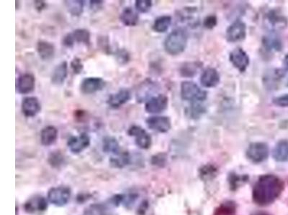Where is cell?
Here are the masks:
<instances>
[{"label": "cell", "mask_w": 288, "mask_h": 215, "mask_svg": "<svg viewBox=\"0 0 288 215\" xmlns=\"http://www.w3.org/2000/svg\"><path fill=\"white\" fill-rule=\"evenodd\" d=\"M120 20L125 26L134 27L139 23V16L132 8L126 7L121 12Z\"/></svg>", "instance_id": "cell-23"}, {"label": "cell", "mask_w": 288, "mask_h": 215, "mask_svg": "<svg viewBox=\"0 0 288 215\" xmlns=\"http://www.w3.org/2000/svg\"><path fill=\"white\" fill-rule=\"evenodd\" d=\"M21 109L22 114L25 117L33 118L36 116L41 111V105L36 97H25L22 100Z\"/></svg>", "instance_id": "cell-12"}, {"label": "cell", "mask_w": 288, "mask_h": 215, "mask_svg": "<svg viewBox=\"0 0 288 215\" xmlns=\"http://www.w3.org/2000/svg\"><path fill=\"white\" fill-rule=\"evenodd\" d=\"M235 212V208L231 203H227L226 205L220 207L219 209L216 211V215H233Z\"/></svg>", "instance_id": "cell-38"}, {"label": "cell", "mask_w": 288, "mask_h": 215, "mask_svg": "<svg viewBox=\"0 0 288 215\" xmlns=\"http://www.w3.org/2000/svg\"><path fill=\"white\" fill-rule=\"evenodd\" d=\"M147 127L158 133H166L170 130L171 121L166 116H151L145 121Z\"/></svg>", "instance_id": "cell-11"}, {"label": "cell", "mask_w": 288, "mask_h": 215, "mask_svg": "<svg viewBox=\"0 0 288 215\" xmlns=\"http://www.w3.org/2000/svg\"><path fill=\"white\" fill-rule=\"evenodd\" d=\"M171 23L170 16L164 15L158 17L153 22V30L158 33L167 31Z\"/></svg>", "instance_id": "cell-28"}, {"label": "cell", "mask_w": 288, "mask_h": 215, "mask_svg": "<svg viewBox=\"0 0 288 215\" xmlns=\"http://www.w3.org/2000/svg\"><path fill=\"white\" fill-rule=\"evenodd\" d=\"M90 145V138L87 133L79 134L78 137H72L68 140L69 150L74 154H78L88 148Z\"/></svg>", "instance_id": "cell-13"}, {"label": "cell", "mask_w": 288, "mask_h": 215, "mask_svg": "<svg viewBox=\"0 0 288 215\" xmlns=\"http://www.w3.org/2000/svg\"><path fill=\"white\" fill-rule=\"evenodd\" d=\"M262 43L265 49L268 51H281L283 48V43L281 38L275 33H271L264 37Z\"/></svg>", "instance_id": "cell-24"}, {"label": "cell", "mask_w": 288, "mask_h": 215, "mask_svg": "<svg viewBox=\"0 0 288 215\" xmlns=\"http://www.w3.org/2000/svg\"><path fill=\"white\" fill-rule=\"evenodd\" d=\"M168 103H169V100L165 95L159 94L157 96L151 97L145 103V111L148 114H160L166 109Z\"/></svg>", "instance_id": "cell-9"}, {"label": "cell", "mask_w": 288, "mask_h": 215, "mask_svg": "<svg viewBox=\"0 0 288 215\" xmlns=\"http://www.w3.org/2000/svg\"><path fill=\"white\" fill-rule=\"evenodd\" d=\"M287 86L288 87V83H287Z\"/></svg>", "instance_id": "cell-47"}, {"label": "cell", "mask_w": 288, "mask_h": 215, "mask_svg": "<svg viewBox=\"0 0 288 215\" xmlns=\"http://www.w3.org/2000/svg\"><path fill=\"white\" fill-rule=\"evenodd\" d=\"M58 138V130L53 126L43 128L40 132V142L42 145L49 146L56 142Z\"/></svg>", "instance_id": "cell-22"}, {"label": "cell", "mask_w": 288, "mask_h": 215, "mask_svg": "<svg viewBox=\"0 0 288 215\" xmlns=\"http://www.w3.org/2000/svg\"><path fill=\"white\" fill-rule=\"evenodd\" d=\"M156 88H157V86H156L154 82L151 81V80H145L138 89L137 93V101L139 102V103H142V102L146 100L147 98H149V96H151V95L156 91Z\"/></svg>", "instance_id": "cell-19"}, {"label": "cell", "mask_w": 288, "mask_h": 215, "mask_svg": "<svg viewBox=\"0 0 288 215\" xmlns=\"http://www.w3.org/2000/svg\"><path fill=\"white\" fill-rule=\"evenodd\" d=\"M205 110L201 105L197 103H192L191 107L189 108L188 114L191 119H198L201 115L205 113Z\"/></svg>", "instance_id": "cell-33"}, {"label": "cell", "mask_w": 288, "mask_h": 215, "mask_svg": "<svg viewBox=\"0 0 288 215\" xmlns=\"http://www.w3.org/2000/svg\"><path fill=\"white\" fill-rule=\"evenodd\" d=\"M71 69L76 75H78L82 72L84 69V65L82 64V60L79 58H74L70 64Z\"/></svg>", "instance_id": "cell-37"}, {"label": "cell", "mask_w": 288, "mask_h": 215, "mask_svg": "<svg viewBox=\"0 0 288 215\" xmlns=\"http://www.w3.org/2000/svg\"><path fill=\"white\" fill-rule=\"evenodd\" d=\"M165 159H166V157H165L164 154H163V153H158V154L156 155V156H153V158H152V163L155 165H161L164 164Z\"/></svg>", "instance_id": "cell-41"}, {"label": "cell", "mask_w": 288, "mask_h": 215, "mask_svg": "<svg viewBox=\"0 0 288 215\" xmlns=\"http://www.w3.org/2000/svg\"><path fill=\"white\" fill-rule=\"evenodd\" d=\"M203 25L208 29H213L217 25V18L215 15H209L204 19Z\"/></svg>", "instance_id": "cell-40"}, {"label": "cell", "mask_w": 288, "mask_h": 215, "mask_svg": "<svg viewBox=\"0 0 288 215\" xmlns=\"http://www.w3.org/2000/svg\"><path fill=\"white\" fill-rule=\"evenodd\" d=\"M230 62L240 72L247 70L249 65V58L247 53L242 48H236L229 56Z\"/></svg>", "instance_id": "cell-10"}, {"label": "cell", "mask_w": 288, "mask_h": 215, "mask_svg": "<svg viewBox=\"0 0 288 215\" xmlns=\"http://www.w3.org/2000/svg\"><path fill=\"white\" fill-rule=\"evenodd\" d=\"M255 215H269L266 214V213H258V214H256Z\"/></svg>", "instance_id": "cell-46"}, {"label": "cell", "mask_w": 288, "mask_h": 215, "mask_svg": "<svg viewBox=\"0 0 288 215\" xmlns=\"http://www.w3.org/2000/svg\"><path fill=\"white\" fill-rule=\"evenodd\" d=\"M48 161H49L51 166L57 167V166L62 164L63 161H64V156H62V154L60 152L54 151L50 154L49 157H48Z\"/></svg>", "instance_id": "cell-35"}, {"label": "cell", "mask_w": 288, "mask_h": 215, "mask_svg": "<svg viewBox=\"0 0 288 215\" xmlns=\"http://www.w3.org/2000/svg\"><path fill=\"white\" fill-rule=\"evenodd\" d=\"M34 5H35V9L38 11V12H41L43 9H46L47 6V4L45 1H34Z\"/></svg>", "instance_id": "cell-43"}, {"label": "cell", "mask_w": 288, "mask_h": 215, "mask_svg": "<svg viewBox=\"0 0 288 215\" xmlns=\"http://www.w3.org/2000/svg\"><path fill=\"white\" fill-rule=\"evenodd\" d=\"M273 157L277 161L283 162L288 159V141L281 140L275 145Z\"/></svg>", "instance_id": "cell-25"}, {"label": "cell", "mask_w": 288, "mask_h": 215, "mask_svg": "<svg viewBox=\"0 0 288 215\" xmlns=\"http://www.w3.org/2000/svg\"><path fill=\"white\" fill-rule=\"evenodd\" d=\"M103 149L105 153H111L114 156H117L121 152L117 140L112 137H105L103 142Z\"/></svg>", "instance_id": "cell-26"}, {"label": "cell", "mask_w": 288, "mask_h": 215, "mask_svg": "<svg viewBox=\"0 0 288 215\" xmlns=\"http://www.w3.org/2000/svg\"><path fill=\"white\" fill-rule=\"evenodd\" d=\"M71 197V190L64 186L53 187L48 192V200L56 207L65 206Z\"/></svg>", "instance_id": "cell-4"}, {"label": "cell", "mask_w": 288, "mask_h": 215, "mask_svg": "<svg viewBox=\"0 0 288 215\" xmlns=\"http://www.w3.org/2000/svg\"><path fill=\"white\" fill-rule=\"evenodd\" d=\"M72 36L74 43H84L89 45L90 43V32L87 29H77L72 32Z\"/></svg>", "instance_id": "cell-29"}, {"label": "cell", "mask_w": 288, "mask_h": 215, "mask_svg": "<svg viewBox=\"0 0 288 215\" xmlns=\"http://www.w3.org/2000/svg\"><path fill=\"white\" fill-rule=\"evenodd\" d=\"M180 93L182 99L192 102V103L204 101L207 98L206 91L202 90L193 82H182Z\"/></svg>", "instance_id": "cell-3"}, {"label": "cell", "mask_w": 288, "mask_h": 215, "mask_svg": "<svg viewBox=\"0 0 288 215\" xmlns=\"http://www.w3.org/2000/svg\"><path fill=\"white\" fill-rule=\"evenodd\" d=\"M35 85V76L31 73H25L21 75L17 79L16 89L17 93L20 94H28L33 91Z\"/></svg>", "instance_id": "cell-15"}, {"label": "cell", "mask_w": 288, "mask_h": 215, "mask_svg": "<svg viewBox=\"0 0 288 215\" xmlns=\"http://www.w3.org/2000/svg\"><path fill=\"white\" fill-rule=\"evenodd\" d=\"M131 95L127 89H121L118 93L111 94L107 100V103L112 108H118L130 101Z\"/></svg>", "instance_id": "cell-16"}, {"label": "cell", "mask_w": 288, "mask_h": 215, "mask_svg": "<svg viewBox=\"0 0 288 215\" xmlns=\"http://www.w3.org/2000/svg\"><path fill=\"white\" fill-rule=\"evenodd\" d=\"M130 160V155L128 152L125 151L122 152V153L121 152L117 156L112 157L110 161L114 167L123 168L129 164Z\"/></svg>", "instance_id": "cell-30"}, {"label": "cell", "mask_w": 288, "mask_h": 215, "mask_svg": "<svg viewBox=\"0 0 288 215\" xmlns=\"http://www.w3.org/2000/svg\"><path fill=\"white\" fill-rule=\"evenodd\" d=\"M66 9L68 12L70 13L73 16L79 17L82 15L84 12V1L81 0H69V1H64Z\"/></svg>", "instance_id": "cell-27"}, {"label": "cell", "mask_w": 288, "mask_h": 215, "mask_svg": "<svg viewBox=\"0 0 288 215\" xmlns=\"http://www.w3.org/2000/svg\"><path fill=\"white\" fill-rule=\"evenodd\" d=\"M128 134L135 137V143L138 147L142 149H148L151 145V137L146 131L139 126H132L129 128Z\"/></svg>", "instance_id": "cell-5"}, {"label": "cell", "mask_w": 288, "mask_h": 215, "mask_svg": "<svg viewBox=\"0 0 288 215\" xmlns=\"http://www.w3.org/2000/svg\"><path fill=\"white\" fill-rule=\"evenodd\" d=\"M247 36V26L241 19H237L228 27L226 39L231 43L242 41Z\"/></svg>", "instance_id": "cell-7"}, {"label": "cell", "mask_w": 288, "mask_h": 215, "mask_svg": "<svg viewBox=\"0 0 288 215\" xmlns=\"http://www.w3.org/2000/svg\"><path fill=\"white\" fill-rule=\"evenodd\" d=\"M48 208V202L45 197L35 196L32 197L25 205V210L27 213H35L43 212Z\"/></svg>", "instance_id": "cell-18"}, {"label": "cell", "mask_w": 288, "mask_h": 215, "mask_svg": "<svg viewBox=\"0 0 288 215\" xmlns=\"http://www.w3.org/2000/svg\"><path fill=\"white\" fill-rule=\"evenodd\" d=\"M106 83L101 77H86L81 82L80 90L83 94L90 95L97 92L101 91L105 88Z\"/></svg>", "instance_id": "cell-8"}, {"label": "cell", "mask_w": 288, "mask_h": 215, "mask_svg": "<svg viewBox=\"0 0 288 215\" xmlns=\"http://www.w3.org/2000/svg\"><path fill=\"white\" fill-rule=\"evenodd\" d=\"M283 189L284 184L280 178L272 174L262 176L254 187V202L260 206L270 205L279 197Z\"/></svg>", "instance_id": "cell-1"}, {"label": "cell", "mask_w": 288, "mask_h": 215, "mask_svg": "<svg viewBox=\"0 0 288 215\" xmlns=\"http://www.w3.org/2000/svg\"><path fill=\"white\" fill-rule=\"evenodd\" d=\"M221 77L216 69L208 68L203 71L200 77V82L205 88H214L219 84Z\"/></svg>", "instance_id": "cell-17"}, {"label": "cell", "mask_w": 288, "mask_h": 215, "mask_svg": "<svg viewBox=\"0 0 288 215\" xmlns=\"http://www.w3.org/2000/svg\"><path fill=\"white\" fill-rule=\"evenodd\" d=\"M116 59L121 65H124L129 63L130 60V55L127 51L125 49L118 50L116 53Z\"/></svg>", "instance_id": "cell-36"}, {"label": "cell", "mask_w": 288, "mask_h": 215, "mask_svg": "<svg viewBox=\"0 0 288 215\" xmlns=\"http://www.w3.org/2000/svg\"><path fill=\"white\" fill-rule=\"evenodd\" d=\"M247 156L252 162H262L268 157V145L261 142L251 143L247 151Z\"/></svg>", "instance_id": "cell-6"}, {"label": "cell", "mask_w": 288, "mask_h": 215, "mask_svg": "<svg viewBox=\"0 0 288 215\" xmlns=\"http://www.w3.org/2000/svg\"><path fill=\"white\" fill-rule=\"evenodd\" d=\"M36 51L38 56L43 61H50L55 56V47L49 42L40 40L36 45Z\"/></svg>", "instance_id": "cell-20"}, {"label": "cell", "mask_w": 288, "mask_h": 215, "mask_svg": "<svg viewBox=\"0 0 288 215\" xmlns=\"http://www.w3.org/2000/svg\"><path fill=\"white\" fill-rule=\"evenodd\" d=\"M265 22L270 30L274 32L286 28L288 25L286 17L276 10L270 11L267 14Z\"/></svg>", "instance_id": "cell-14"}, {"label": "cell", "mask_w": 288, "mask_h": 215, "mask_svg": "<svg viewBox=\"0 0 288 215\" xmlns=\"http://www.w3.org/2000/svg\"><path fill=\"white\" fill-rule=\"evenodd\" d=\"M284 66L288 71V54L286 55V57L284 58Z\"/></svg>", "instance_id": "cell-45"}, {"label": "cell", "mask_w": 288, "mask_h": 215, "mask_svg": "<svg viewBox=\"0 0 288 215\" xmlns=\"http://www.w3.org/2000/svg\"><path fill=\"white\" fill-rule=\"evenodd\" d=\"M74 40H73V38L72 36V34L69 33L64 37V39H63V45L64 46L67 47V48H71L72 47L73 45L74 44Z\"/></svg>", "instance_id": "cell-42"}, {"label": "cell", "mask_w": 288, "mask_h": 215, "mask_svg": "<svg viewBox=\"0 0 288 215\" xmlns=\"http://www.w3.org/2000/svg\"><path fill=\"white\" fill-rule=\"evenodd\" d=\"M87 215H107V210L101 204H95L86 210Z\"/></svg>", "instance_id": "cell-32"}, {"label": "cell", "mask_w": 288, "mask_h": 215, "mask_svg": "<svg viewBox=\"0 0 288 215\" xmlns=\"http://www.w3.org/2000/svg\"><path fill=\"white\" fill-rule=\"evenodd\" d=\"M198 64L197 63H189V64H184L180 69V72L182 75L185 77H192L197 73L198 71Z\"/></svg>", "instance_id": "cell-31"}, {"label": "cell", "mask_w": 288, "mask_h": 215, "mask_svg": "<svg viewBox=\"0 0 288 215\" xmlns=\"http://www.w3.org/2000/svg\"><path fill=\"white\" fill-rule=\"evenodd\" d=\"M90 8H91L92 9H93V10H98L99 9L102 8V6H103V3H104V1H98V0L95 1V0H93V1H90Z\"/></svg>", "instance_id": "cell-44"}, {"label": "cell", "mask_w": 288, "mask_h": 215, "mask_svg": "<svg viewBox=\"0 0 288 215\" xmlns=\"http://www.w3.org/2000/svg\"><path fill=\"white\" fill-rule=\"evenodd\" d=\"M273 103L280 107H288V94L277 97L273 100Z\"/></svg>", "instance_id": "cell-39"}, {"label": "cell", "mask_w": 288, "mask_h": 215, "mask_svg": "<svg viewBox=\"0 0 288 215\" xmlns=\"http://www.w3.org/2000/svg\"><path fill=\"white\" fill-rule=\"evenodd\" d=\"M187 43V35L185 31L182 29H176L165 39L164 49L168 54L176 56L184 51Z\"/></svg>", "instance_id": "cell-2"}, {"label": "cell", "mask_w": 288, "mask_h": 215, "mask_svg": "<svg viewBox=\"0 0 288 215\" xmlns=\"http://www.w3.org/2000/svg\"><path fill=\"white\" fill-rule=\"evenodd\" d=\"M68 75V64L66 61L58 65L51 75V81L56 85H62Z\"/></svg>", "instance_id": "cell-21"}, {"label": "cell", "mask_w": 288, "mask_h": 215, "mask_svg": "<svg viewBox=\"0 0 288 215\" xmlns=\"http://www.w3.org/2000/svg\"><path fill=\"white\" fill-rule=\"evenodd\" d=\"M136 9L142 13H146L151 10L152 1L151 0H137L135 4Z\"/></svg>", "instance_id": "cell-34"}]
</instances>
